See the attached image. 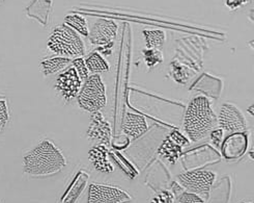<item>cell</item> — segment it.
Segmentation results:
<instances>
[{
	"mask_svg": "<svg viewBox=\"0 0 254 203\" xmlns=\"http://www.w3.org/2000/svg\"><path fill=\"white\" fill-rule=\"evenodd\" d=\"M66 165L63 152L50 140H43L23 157L24 172L31 177H49Z\"/></svg>",
	"mask_w": 254,
	"mask_h": 203,
	"instance_id": "1",
	"label": "cell"
},
{
	"mask_svg": "<svg viewBox=\"0 0 254 203\" xmlns=\"http://www.w3.org/2000/svg\"><path fill=\"white\" fill-rule=\"evenodd\" d=\"M217 125V116L210 100L204 96L194 97L184 116L183 127L191 142L203 140Z\"/></svg>",
	"mask_w": 254,
	"mask_h": 203,
	"instance_id": "2",
	"label": "cell"
},
{
	"mask_svg": "<svg viewBox=\"0 0 254 203\" xmlns=\"http://www.w3.org/2000/svg\"><path fill=\"white\" fill-rule=\"evenodd\" d=\"M48 48L68 59L81 58L85 53L84 42L74 29L65 24L56 26L48 39Z\"/></svg>",
	"mask_w": 254,
	"mask_h": 203,
	"instance_id": "3",
	"label": "cell"
},
{
	"mask_svg": "<svg viewBox=\"0 0 254 203\" xmlns=\"http://www.w3.org/2000/svg\"><path fill=\"white\" fill-rule=\"evenodd\" d=\"M77 102L80 108L88 112L100 111L107 104L106 88L99 74H92L81 86L77 95Z\"/></svg>",
	"mask_w": 254,
	"mask_h": 203,
	"instance_id": "4",
	"label": "cell"
},
{
	"mask_svg": "<svg viewBox=\"0 0 254 203\" xmlns=\"http://www.w3.org/2000/svg\"><path fill=\"white\" fill-rule=\"evenodd\" d=\"M180 184L187 192L206 200L210 196L211 188L216 179V174L207 170H192L178 175Z\"/></svg>",
	"mask_w": 254,
	"mask_h": 203,
	"instance_id": "5",
	"label": "cell"
},
{
	"mask_svg": "<svg viewBox=\"0 0 254 203\" xmlns=\"http://www.w3.org/2000/svg\"><path fill=\"white\" fill-rule=\"evenodd\" d=\"M118 29L119 26L115 21L99 19L91 25L88 31V39L92 45L98 46L104 53H110L113 41L118 35Z\"/></svg>",
	"mask_w": 254,
	"mask_h": 203,
	"instance_id": "6",
	"label": "cell"
},
{
	"mask_svg": "<svg viewBox=\"0 0 254 203\" xmlns=\"http://www.w3.org/2000/svg\"><path fill=\"white\" fill-rule=\"evenodd\" d=\"M131 200L132 197L120 188L96 183L89 186L87 203H129Z\"/></svg>",
	"mask_w": 254,
	"mask_h": 203,
	"instance_id": "7",
	"label": "cell"
},
{
	"mask_svg": "<svg viewBox=\"0 0 254 203\" xmlns=\"http://www.w3.org/2000/svg\"><path fill=\"white\" fill-rule=\"evenodd\" d=\"M217 124L222 130L241 132L247 127V122L242 111L233 103H224L217 117Z\"/></svg>",
	"mask_w": 254,
	"mask_h": 203,
	"instance_id": "8",
	"label": "cell"
},
{
	"mask_svg": "<svg viewBox=\"0 0 254 203\" xmlns=\"http://www.w3.org/2000/svg\"><path fill=\"white\" fill-rule=\"evenodd\" d=\"M81 86L82 81L80 80L77 71L72 65L62 71L55 82V90L66 102L77 97Z\"/></svg>",
	"mask_w": 254,
	"mask_h": 203,
	"instance_id": "9",
	"label": "cell"
},
{
	"mask_svg": "<svg viewBox=\"0 0 254 203\" xmlns=\"http://www.w3.org/2000/svg\"><path fill=\"white\" fill-rule=\"evenodd\" d=\"M87 137L104 146L109 145L111 142L110 124L104 119L100 111L92 112L90 125L87 130Z\"/></svg>",
	"mask_w": 254,
	"mask_h": 203,
	"instance_id": "10",
	"label": "cell"
},
{
	"mask_svg": "<svg viewBox=\"0 0 254 203\" xmlns=\"http://www.w3.org/2000/svg\"><path fill=\"white\" fill-rule=\"evenodd\" d=\"M122 129L127 137L131 140H137L147 131L148 125L143 116L127 112L122 123Z\"/></svg>",
	"mask_w": 254,
	"mask_h": 203,
	"instance_id": "11",
	"label": "cell"
},
{
	"mask_svg": "<svg viewBox=\"0 0 254 203\" xmlns=\"http://www.w3.org/2000/svg\"><path fill=\"white\" fill-rule=\"evenodd\" d=\"M187 140L184 138L178 131H173L169 134V137L164 141V143L159 149V153L165 157L170 163L175 164L178 160L179 154L181 153L182 145L186 144Z\"/></svg>",
	"mask_w": 254,
	"mask_h": 203,
	"instance_id": "12",
	"label": "cell"
},
{
	"mask_svg": "<svg viewBox=\"0 0 254 203\" xmlns=\"http://www.w3.org/2000/svg\"><path fill=\"white\" fill-rule=\"evenodd\" d=\"M247 147V137L240 132H234V134L226 138L223 145V153L226 159L234 160L244 153Z\"/></svg>",
	"mask_w": 254,
	"mask_h": 203,
	"instance_id": "13",
	"label": "cell"
},
{
	"mask_svg": "<svg viewBox=\"0 0 254 203\" xmlns=\"http://www.w3.org/2000/svg\"><path fill=\"white\" fill-rule=\"evenodd\" d=\"M107 148L104 145H97L89 151V160L96 170L103 173H110L114 169L107 156Z\"/></svg>",
	"mask_w": 254,
	"mask_h": 203,
	"instance_id": "14",
	"label": "cell"
},
{
	"mask_svg": "<svg viewBox=\"0 0 254 203\" xmlns=\"http://www.w3.org/2000/svg\"><path fill=\"white\" fill-rule=\"evenodd\" d=\"M72 59L64 58L61 55H54L48 59H44L41 62L42 72L45 76L52 75L64 71L68 66L72 65Z\"/></svg>",
	"mask_w": 254,
	"mask_h": 203,
	"instance_id": "15",
	"label": "cell"
},
{
	"mask_svg": "<svg viewBox=\"0 0 254 203\" xmlns=\"http://www.w3.org/2000/svg\"><path fill=\"white\" fill-rule=\"evenodd\" d=\"M84 62H85V65L87 67L89 73L91 72L92 74L108 72L110 69V66H109L108 62L104 59L98 51L91 52L84 60Z\"/></svg>",
	"mask_w": 254,
	"mask_h": 203,
	"instance_id": "16",
	"label": "cell"
},
{
	"mask_svg": "<svg viewBox=\"0 0 254 203\" xmlns=\"http://www.w3.org/2000/svg\"><path fill=\"white\" fill-rule=\"evenodd\" d=\"M142 35L145 40L147 49H160L163 46L166 40L165 32L161 29L143 30Z\"/></svg>",
	"mask_w": 254,
	"mask_h": 203,
	"instance_id": "17",
	"label": "cell"
},
{
	"mask_svg": "<svg viewBox=\"0 0 254 203\" xmlns=\"http://www.w3.org/2000/svg\"><path fill=\"white\" fill-rule=\"evenodd\" d=\"M64 24L70 26L72 29H74L79 35L83 37H88V26L86 19L78 14L67 15L64 18Z\"/></svg>",
	"mask_w": 254,
	"mask_h": 203,
	"instance_id": "18",
	"label": "cell"
},
{
	"mask_svg": "<svg viewBox=\"0 0 254 203\" xmlns=\"http://www.w3.org/2000/svg\"><path fill=\"white\" fill-rule=\"evenodd\" d=\"M144 61L147 67L153 68L163 61V55L159 49H144Z\"/></svg>",
	"mask_w": 254,
	"mask_h": 203,
	"instance_id": "19",
	"label": "cell"
},
{
	"mask_svg": "<svg viewBox=\"0 0 254 203\" xmlns=\"http://www.w3.org/2000/svg\"><path fill=\"white\" fill-rule=\"evenodd\" d=\"M72 66L75 68V70L77 71L80 80H81L82 82H85L87 78L89 77V71L87 69V67L85 65V62H84V59L82 58H76L72 61Z\"/></svg>",
	"mask_w": 254,
	"mask_h": 203,
	"instance_id": "20",
	"label": "cell"
},
{
	"mask_svg": "<svg viewBox=\"0 0 254 203\" xmlns=\"http://www.w3.org/2000/svg\"><path fill=\"white\" fill-rule=\"evenodd\" d=\"M9 120V110L5 98L0 97V131H2Z\"/></svg>",
	"mask_w": 254,
	"mask_h": 203,
	"instance_id": "21",
	"label": "cell"
},
{
	"mask_svg": "<svg viewBox=\"0 0 254 203\" xmlns=\"http://www.w3.org/2000/svg\"><path fill=\"white\" fill-rule=\"evenodd\" d=\"M178 203H204V200L197 195L189 193V192H184L181 194Z\"/></svg>",
	"mask_w": 254,
	"mask_h": 203,
	"instance_id": "22",
	"label": "cell"
},
{
	"mask_svg": "<svg viewBox=\"0 0 254 203\" xmlns=\"http://www.w3.org/2000/svg\"><path fill=\"white\" fill-rule=\"evenodd\" d=\"M210 135H211V139L213 141V144L215 146H217V147H219V146H220L222 137H223V130L221 128H214L210 132Z\"/></svg>",
	"mask_w": 254,
	"mask_h": 203,
	"instance_id": "23",
	"label": "cell"
},
{
	"mask_svg": "<svg viewBox=\"0 0 254 203\" xmlns=\"http://www.w3.org/2000/svg\"><path fill=\"white\" fill-rule=\"evenodd\" d=\"M241 203H251V202H246V201H243V202H241Z\"/></svg>",
	"mask_w": 254,
	"mask_h": 203,
	"instance_id": "24",
	"label": "cell"
}]
</instances>
